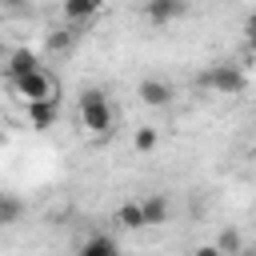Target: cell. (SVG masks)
I'll return each instance as SVG.
<instances>
[{
	"mask_svg": "<svg viewBox=\"0 0 256 256\" xmlns=\"http://www.w3.org/2000/svg\"><path fill=\"white\" fill-rule=\"evenodd\" d=\"M76 112H80V124L92 136H108L112 124H116V112H112V100H108L104 88H84L80 100H76Z\"/></svg>",
	"mask_w": 256,
	"mask_h": 256,
	"instance_id": "cell-1",
	"label": "cell"
},
{
	"mask_svg": "<svg viewBox=\"0 0 256 256\" xmlns=\"http://www.w3.org/2000/svg\"><path fill=\"white\" fill-rule=\"evenodd\" d=\"M200 88H212L220 96H240L248 88V76H244V64H232V60H216L200 72Z\"/></svg>",
	"mask_w": 256,
	"mask_h": 256,
	"instance_id": "cell-2",
	"label": "cell"
},
{
	"mask_svg": "<svg viewBox=\"0 0 256 256\" xmlns=\"http://www.w3.org/2000/svg\"><path fill=\"white\" fill-rule=\"evenodd\" d=\"M8 84H12V92H16L24 104H32V100H56V80H52L44 68H32V72H24V76H12Z\"/></svg>",
	"mask_w": 256,
	"mask_h": 256,
	"instance_id": "cell-3",
	"label": "cell"
},
{
	"mask_svg": "<svg viewBox=\"0 0 256 256\" xmlns=\"http://www.w3.org/2000/svg\"><path fill=\"white\" fill-rule=\"evenodd\" d=\"M184 12H188V0H144V16H148V24H156V28L180 20Z\"/></svg>",
	"mask_w": 256,
	"mask_h": 256,
	"instance_id": "cell-4",
	"label": "cell"
},
{
	"mask_svg": "<svg viewBox=\"0 0 256 256\" xmlns=\"http://www.w3.org/2000/svg\"><path fill=\"white\" fill-rule=\"evenodd\" d=\"M136 96H140L148 108H168L176 92H172V84H168V80H160V76H144V80H140V88H136Z\"/></svg>",
	"mask_w": 256,
	"mask_h": 256,
	"instance_id": "cell-5",
	"label": "cell"
},
{
	"mask_svg": "<svg viewBox=\"0 0 256 256\" xmlns=\"http://www.w3.org/2000/svg\"><path fill=\"white\" fill-rule=\"evenodd\" d=\"M140 216H144V228L168 224V216H172V204H168V196H164V192H152V196H144V200H140Z\"/></svg>",
	"mask_w": 256,
	"mask_h": 256,
	"instance_id": "cell-6",
	"label": "cell"
},
{
	"mask_svg": "<svg viewBox=\"0 0 256 256\" xmlns=\"http://www.w3.org/2000/svg\"><path fill=\"white\" fill-rule=\"evenodd\" d=\"M28 108V124L36 128V132H48L52 124H56V116H60V104L56 100H32V104H24Z\"/></svg>",
	"mask_w": 256,
	"mask_h": 256,
	"instance_id": "cell-7",
	"label": "cell"
},
{
	"mask_svg": "<svg viewBox=\"0 0 256 256\" xmlns=\"http://www.w3.org/2000/svg\"><path fill=\"white\" fill-rule=\"evenodd\" d=\"M32 68H40V56H36L32 48H12L8 60H4V76H8V80H12V76H24V72H32Z\"/></svg>",
	"mask_w": 256,
	"mask_h": 256,
	"instance_id": "cell-8",
	"label": "cell"
},
{
	"mask_svg": "<svg viewBox=\"0 0 256 256\" xmlns=\"http://www.w3.org/2000/svg\"><path fill=\"white\" fill-rule=\"evenodd\" d=\"M76 256H120V248H116V240L112 236H104V232H92L80 248H76Z\"/></svg>",
	"mask_w": 256,
	"mask_h": 256,
	"instance_id": "cell-9",
	"label": "cell"
},
{
	"mask_svg": "<svg viewBox=\"0 0 256 256\" xmlns=\"http://www.w3.org/2000/svg\"><path fill=\"white\" fill-rule=\"evenodd\" d=\"M100 4L104 0H64V20L68 24H84V20H92L100 12Z\"/></svg>",
	"mask_w": 256,
	"mask_h": 256,
	"instance_id": "cell-10",
	"label": "cell"
},
{
	"mask_svg": "<svg viewBox=\"0 0 256 256\" xmlns=\"http://www.w3.org/2000/svg\"><path fill=\"white\" fill-rule=\"evenodd\" d=\"M20 216H24V200H20L16 192H0V228L16 224Z\"/></svg>",
	"mask_w": 256,
	"mask_h": 256,
	"instance_id": "cell-11",
	"label": "cell"
},
{
	"mask_svg": "<svg viewBox=\"0 0 256 256\" xmlns=\"http://www.w3.org/2000/svg\"><path fill=\"white\" fill-rule=\"evenodd\" d=\"M116 224H120V228H132V232H140V228H144L140 200H124V204H120V212H116Z\"/></svg>",
	"mask_w": 256,
	"mask_h": 256,
	"instance_id": "cell-12",
	"label": "cell"
},
{
	"mask_svg": "<svg viewBox=\"0 0 256 256\" xmlns=\"http://www.w3.org/2000/svg\"><path fill=\"white\" fill-rule=\"evenodd\" d=\"M132 144H136V152H152V148L160 144V132H156L152 124H140L136 136H132Z\"/></svg>",
	"mask_w": 256,
	"mask_h": 256,
	"instance_id": "cell-13",
	"label": "cell"
},
{
	"mask_svg": "<svg viewBox=\"0 0 256 256\" xmlns=\"http://www.w3.org/2000/svg\"><path fill=\"white\" fill-rule=\"evenodd\" d=\"M216 248H220L224 256H236V252L244 248V236H240L236 228H224V232H220V240H216Z\"/></svg>",
	"mask_w": 256,
	"mask_h": 256,
	"instance_id": "cell-14",
	"label": "cell"
},
{
	"mask_svg": "<svg viewBox=\"0 0 256 256\" xmlns=\"http://www.w3.org/2000/svg\"><path fill=\"white\" fill-rule=\"evenodd\" d=\"M68 44H72V32H68V28H56V32L48 36V48H52V52H60V48H68Z\"/></svg>",
	"mask_w": 256,
	"mask_h": 256,
	"instance_id": "cell-15",
	"label": "cell"
},
{
	"mask_svg": "<svg viewBox=\"0 0 256 256\" xmlns=\"http://www.w3.org/2000/svg\"><path fill=\"white\" fill-rule=\"evenodd\" d=\"M192 256H224L216 244H200V248H192Z\"/></svg>",
	"mask_w": 256,
	"mask_h": 256,
	"instance_id": "cell-16",
	"label": "cell"
},
{
	"mask_svg": "<svg viewBox=\"0 0 256 256\" xmlns=\"http://www.w3.org/2000/svg\"><path fill=\"white\" fill-rule=\"evenodd\" d=\"M24 0H0V8H20Z\"/></svg>",
	"mask_w": 256,
	"mask_h": 256,
	"instance_id": "cell-17",
	"label": "cell"
}]
</instances>
